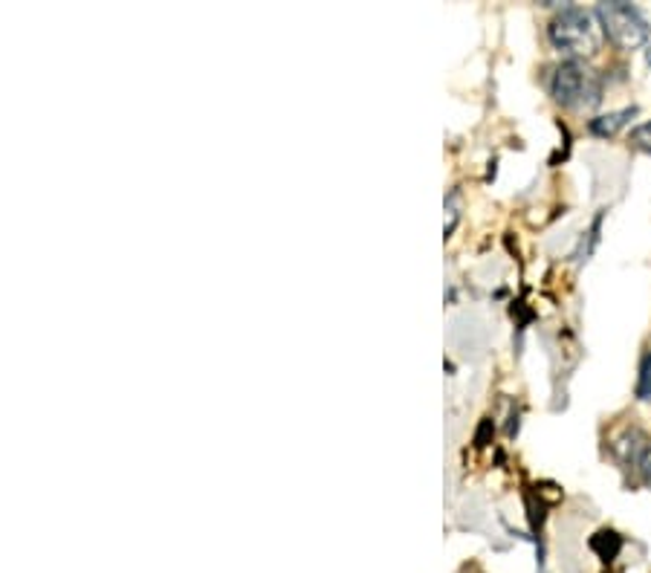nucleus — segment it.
<instances>
[{
  "mask_svg": "<svg viewBox=\"0 0 651 573\" xmlns=\"http://www.w3.org/2000/svg\"><path fill=\"white\" fill-rule=\"evenodd\" d=\"M550 43L556 50L579 59H593L602 47V24L600 17L583 7H565L553 21H550Z\"/></svg>",
  "mask_w": 651,
  "mask_h": 573,
  "instance_id": "obj_1",
  "label": "nucleus"
},
{
  "mask_svg": "<svg viewBox=\"0 0 651 573\" xmlns=\"http://www.w3.org/2000/svg\"><path fill=\"white\" fill-rule=\"evenodd\" d=\"M550 94L571 111H591L602 102V78L583 61H565L553 70Z\"/></svg>",
  "mask_w": 651,
  "mask_h": 573,
  "instance_id": "obj_2",
  "label": "nucleus"
},
{
  "mask_svg": "<svg viewBox=\"0 0 651 573\" xmlns=\"http://www.w3.org/2000/svg\"><path fill=\"white\" fill-rule=\"evenodd\" d=\"M597 17H600L602 33L609 35L619 50H637L649 41V24L640 15V9L631 7V3H623V0L600 3Z\"/></svg>",
  "mask_w": 651,
  "mask_h": 573,
  "instance_id": "obj_3",
  "label": "nucleus"
},
{
  "mask_svg": "<svg viewBox=\"0 0 651 573\" xmlns=\"http://www.w3.org/2000/svg\"><path fill=\"white\" fill-rule=\"evenodd\" d=\"M637 108H626V111H614V113H605V116H597V120H591V134H597V137H614L619 128H626L628 120L635 116Z\"/></svg>",
  "mask_w": 651,
  "mask_h": 573,
  "instance_id": "obj_4",
  "label": "nucleus"
},
{
  "mask_svg": "<svg viewBox=\"0 0 651 573\" xmlns=\"http://www.w3.org/2000/svg\"><path fill=\"white\" fill-rule=\"evenodd\" d=\"M637 397L640 400H651V353L640 365V379H637Z\"/></svg>",
  "mask_w": 651,
  "mask_h": 573,
  "instance_id": "obj_5",
  "label": "nucleus"
},
{
  "mask_svg": "<svg viewBox=\"0 0 651 573\" xmlns=\"http://www.w3.org/2000/svg\"><path fill=\"white\" fill-rule=\"evenodd\" d=\"M631 146L646 151V154H651V122H646V125L631 130Z\"/></svg>",
  "mask_w": 651,
  "mask_h": 573,
  "instance_id": "obj_6",
  "label": "nucleus"
},
{
  "mask_svg": "<svg viewBox=\"0 0 651 573\" xmlns=\"http://www.w3.org/2000/svg\"><path fill=\"white\" fill-rule=\"evenodd\" d=\"M637 470H640V478H643L646 487L651 489V446H646L643 454H640V463H637Z\"/></svg>",
  "mask_w": 651,
  "mask_h": 573,
  "instance_id": "obj_7",
  "label": "nucleus"
},
{
  "mask_svg": "<svg viewBox=\"0 0 651 573\" xmlns=\"http://www.w3.org/2000/svg\"><path fill=\"white\" fill-rule=\"evenodd\" d=\"M646 61H649V67H651V43H649V50H646Z\"/></svg>",
  "mask_w": 651,
  "mask_h": 573,
  "instance_id": "obj_8",
  "label": "nucleus"
}]
</instances>
